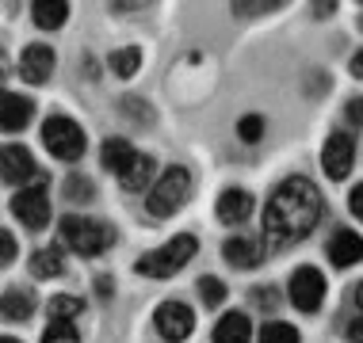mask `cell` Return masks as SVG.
Returning a JSON list of instances; mask_svg holds the SVG:
<instances>
[{
  "instance_id": "e575fe53",
  "label": "cell",
  "mask_w": 363,
  "mask_h": 343,
  "mask_svg": "<svg viewBox=\"0 0 363 343\" xmlns=\"http://www.w3.org/2000/svg\"><path fill=\"white\" fill-rule=\"evenodd\" d=\"M356 306H359V313H363V282L356 286Z\"/></svg>"
},
{
  "instance_id": "d6a6232c",
  "label": "cell",
  "mask_w": 363,
  "mask_h": 343,
  "mask_svg": "<svg viewBox=\"0 0 363 343\" xmlns=\"http://www.w3.org/2000/svg\"><path fill=\"white\" fill-rule=\"evenodd\" d=\"M348 122L352 126H363V100H352L348 103Z\"/></svg>"
},
{
  "instance_id": "8992f818",
  "label": "cell",
  "mask_w": 363,
  "mask_h": 343,
  "mask_svg": "<svg viewBox=\"0 0 363 343\" xmlns=\"http://www.w3.org/2000/svg\"><path fill=\"white\" fill-rule=\"evenodd\" d=\"M153 325H157V336L161 339L184 343L195 332V313H191V306H184V301H161L153 313Z\"/></svg>"
},
{
  "instance_id": "484cf974",
  "label": "cell",
  "mask_w": 363,
  "mask_h": 343,
  "mask_svg": "<svg viewBox=\"0 0 363 343\" xmlns=\"http://www.w3.org/2000/svg\"><path fill=\"white\" fill-rule=\"evenodd\" d=\"M92 194H96V187H92L88 175H69V180H65V199L69 202H88Z\"/></svg>"
},
{
  "instance_id": "44dd1931",
  "label": "cell",
  "mask_w": 363,
  "mask_h": 343,
  "mask_svg": "<svg viewBox=\"0 0 363 343\" xmlns=\"http://www.w3.org/2000/svg\"><path fill=\"white\" fill-rule=\"evenodd\" d=\"M62 271H65V263H62V252L57 248H38L31 256V274L35 279H57Z\"/></svg>"
},
{
  "instance_id": "f546056e",
  "label": "cell",
  "mask_w": 363,
  "mask_h": 343,
  "mask_svg": "<svg viewBox=\"0 0 363 343\" xmlns=\"http://www.w3.org/2000/svg\"><path fill=\"white\" fill-rule=\"evenodd\" d=\"M348 210L363 221V183H356V187H352V194H348Z\"/></svg>"
},
{
  "instance_id": "30bf717a",
  "label": "cell",
  "mask_w": 363,
  "mask_h": 343,
  "mask_svg": "<svg viewBox=\"0 0 363 343\" xmlns=\"http://www.w3.org/2000/svg\"><path fill=\"white\" fill-rule=\"evenodd\" d=\"M35 156L27 145H0V180L4 183H27L35 180Z\"/></svg>"
},
{
  "instance_id": "7c38bea8",
  "label": "cell",
  "mask_w": 363,
  "mask_h": 343,
  "mask_svg": "<svg viewBox=\"0 0 363 343\" xmlns=\"http://www.w3.org/2000/svg\"><path fill=\"white\" fill-rule=\"evenodd\" d=\"M50 69H54V50L43 42L27 46L23 57H19V76H23L27 84H46L50 81Z\"/></svg>"
},
{
  "instance_id": "5bb4252c",
  "label": "cell",
  "mask_w": 363,
  "mask_h": 343,
  "mask_svg": "<svg viewBox=\"0 0 363 343\" xmlns=\"http://www.w3.org/2000/svg\"><path fill=\"white\" fill-rule=\"evenodd\" d=\"M222 256L230 267H241V271H249V267H257V263L264 260V252H260V244L257 240H249V237H230L222 244Z\"/></svg>"
},
{
  "instance_id": "836d02e7",
  "label": "cell",
  "mask_w": 363,
  "mask_h": 343,
  "mask_svg": "<svg viewBox=\"0 0 363 343\" xmlns=\"http://www.w3.org/2000/svg\"><path fill=\"white\" fill-rule=\"evenodd\" d=\"M352 76H363V50L352 57Z\"/></svg>"
},
{
  "instance_id": "8fae6325",
  "label": "cell",
  "mask_w": 363,
  "mask_h": 343,
  "mask_svg": "<svg viewBox=\"0 0 363 343\" xmlns=\"http://www.w3.org/2000/svg\"><path fill=\"white\" fill-rule=\"evenodd\" d=\"M31 115H35L31 100H23V95L0 88V130H4V134H19L27 122H31Z\"/></svg>"
},
{
  "instance_id": "9a60e30c",
  "label": "cell",
  "mask_w": 363,
  "mask_h": 343,
  "mask_svg": "<svg viewBox=\"0 0 363 343\" xmlns=\"http://www.w3.org/2000/svg\"><path fill=\"white\" fill-rule=\"evenodd\" d=\"M249 214H252V194L249 191H238V187L222 191V199H218V221L238 225V221L249 218Z\"/></svg>"
},
{
  "instance_id": "277c9868",
  "label": "cell",
  "mask_w": 363,
  "mask_h": 343,
  "mask_svg": "<svg viewBox=\"0 0 363 343\" xmlns=\"http://www.w3.org/2000/svg\"><path fill=\"white\" fill-rule=\"evenodd\" d=\"M191 194V172L188 168H169L161 175V180L150 187V199H145V206H150L153 218H172L176 210H180L184 202H188Z\"/></svg>"
},
{
  "instance_id": "ba28073f",
  "label": "cell",
  "mask_w": 363,
  "mask_h": 343,
  "mask_svg": "<svg viewBox=\"0 0 363 343\" xmlns=\"http://www.w3.org/2000/svg\"><path fill=\"white\" fill-rule=\"evenodd\" d=\"M291 301H294V309H302V313L321 309V301H325V279H321L318 267H298L291 274Z\"/></svg>"
},
{
  "instance_id": "4fadbf2b",
  "label": "cell",
  "mask_w": 363,
  "mask_h": 343,
  "mask_svg": "<svg viewBox=\"0 0 363 343\" xmlns=\"http://www.w3.org/2000/svg\"><path fill=\"white\" fill-rule=\"evenodd\" d=\"M329 260L333 267H352V263L363 260V237L352 229H337L329 240Z\"/></svg>"
},
{
  "instance_id": "1f68e13d",
  "label": "cell",
  "mask_w": 363,
  "mask_h": 343,
  "mask_svg": "<svg viewBox=\"0 0 363 343\" xmlns=\"http://www.w3.org/2000/svg\"><path fill=\"white\" fill-rule=\"evenodd\" d=\"M252 298H257V306H268V309H276L279 293H276V290H257V293H252Z\"/></svg>"
},
{
  "instance_id": "7402d4cb",
  "label": "cell",
  "mask_w": 363,
  "mask_h": 343,
  "mask_svg": "<svg viewBox=\"0 0 363 343\" xmlns=\"http://www.w3.org/2000/svg\"><path fill=\"white\" fill-rule=\"evenodd\" d=\"M50 320H77L84 313V301L81 298H69V293H57V298H50Z\"/></svg>"
},
{
  "instance_id": "83f0119b",
  "label": "cell",
  "mask_w": 363,
  "mask_h": 343,
  "mask_svg": "<svg viewBox=\"0 0 363 343\" xmlns=\"http://www.w3.org/2000/svg\"><path fill=\"white\" fill-rule=\"evenodd\" d=\"M238 134L245 137V141H260L264 137V119L260 115H245V119L238 122Z\"/></svg>"
},
{
  "instance_id": "d590c367",
  "label": "cell",
  "mask_w": 363,
  "mask_h": 343,
  "mask_svg": "<svg viewBox=\"0 0 363 343\" xmlns=\"http://www.w3.org/2000/svg\"><path fill=\"white\" fill-rule=\"evenodd\" d=\"M4 65H8V57H4V50H0V73H8V69H4Z\"/></svg>"
},
{
  "instance_id": "7a4b0ae2",
  "label": "cell",
  "mask_w": 363,
  "mask_h": 343,
  "mask_svg": "<svg viewBox=\"0 0 363 343\" xmlns=\"http://www.w3.org/2000/svg\"><path fill=\"white\" fill-rule=\"evenodd\" d=\"M195 248H199V240H195L191 233H180V237H172L169 244H161L157 252L142 256L138 263H134V271L150 274V279H172V274H180V267L191 263Z\"/></svg>"
},
{
  "instance_id": "4316f807",
  "label": "cell",
  "mask_w": 363,
  "mask_h": 343,
  "mask_svg": "<svg viewBox=\"0 0 363 343\" xmlns=\"http://www.w3.org/2000/svg\"><path fill=\"white\" fill-rule=\"evenodd\" d=\"M199 298L207 301V306H222L225 301V282L214 279V274H203L199 279Z\"/></svg>"
},
{
  "instance_id": "5b68a950",
  "label": "cell",
  "mask_w": 363,
  "mask_h": 343,
  "mask_svg": "<svg viewBox=\"0 0 363 343\" xmlns=\"http://www.w3.org/2000/svg\"><path fill=\"white\" fill-rule=\"evenodd\" d=\"M43 145L57 161H81L84 156V130L69 115H50L43 122Z\"/></svg>"
},
{
  "instance_id": "f1b7e54d",
  "label": "cell",
  "mask_w": 363,
  "mask_h": 343,
  "mask_svg": "<svg viewBox=\"0 0 363 343\" xmlns=\"http://www.w3.org/2000/svg\"><path fill=\"white\" fill-rule=\"evenodd\" d=\"M16 237H12V233H8V229H0V267H8V263H12L16 260Z\"/></svg>"
},
{
  "instance_id": "9c48e42d",
  "label": "cell",
  "mask_w": 363,
  "mask_h": 343,
  "mask_svg": "<svg viewBox=\"0 0 363 343\" xmlns=\"http://www.w3.org/2000/svg\"><path fill=\"white\" fill-rule=\"evenodd\" d=\"M352 161H356V141H352V134H345V130L329 134L325 149H321V168H325L329 180H345L352 172Z\"/></svg>"
},
{
  "instance_id": "ffe728a7",
  "label": "cell",
  "mask_w": 363,
  "mask_h": 343,
  "mask_svg": "<svg viewBox=\"0 0 363 343\" xmlns=\"http://www.w3.org/2000/svg\"><path fill=\"white\" fill-rule=\"evenodd\" d=\"M150 175H153V156L138 153V156H134L130 168H126V172L119 175V183H123L126 191H145V187H150Z\"/></svg>"
},
{
  "instance_id": "6da1fadb",
  "label": "cell",
  "mask_w": 363,
  "mask_h": 343,
  "mask_svg": "<svg viewBox=\"0 0 363 343\" xmlns=\"http://www.w3.org/2000/svg\"><path fill=\"white\" fill-rule=\"evenodd\" d=\"M321 218V191L313 187L306 175H291L272 191L264 206V237L268 248H291L302 237H310L313 225Z\"/></svg>"
},
{
  "instance_id": "3957f363",
  "label": "cell",
  "mask_w": 363,
  "mask_h": 343,
  "mask_svg": "<svg viewBox=\"0 0 363 343\" xmlns=\"http://www.w3.org/2000/svg\"><path fill=\"white\" fill-rule=\"evenodd\" d=\"M62 240L69 244L77 256H100L115 244V229L100 218H62Z\"/></svg>"
},
{
  "instance_id": "52a82bcc",
  "label": "cell",
  "mask_w": 363,
  "mask_h": 343,
  "mask_svg": "<svg viewBox=\"0 0 363 343\" xmlns=\"http://www.w3.org/2000/svg\"><path fill=\"white\" fill-rule=\"evenodd\" d=\"M12 214L19 221L27 225L31 233H43L46 225H50V199H46V187L38 183V187H27L19 191L12 199Z\"/></svg>"
},
{
  "instance_id": "2e32d148",
  "label": "cell",
  "mask_w": 363,
  "mask_h": 343,
  "mask_svg": "<svg viewBox=\"0 0 363 343\" xmlns=\"http://www.w3.org/2000/svg\"><path fill=\"white\" fill-rule=\"evenodd\" d=\"M38 306V298H35V290H27V286H12L0 298V313H4L8 320H27L35 313Z\"/></svg>"
},
{
  "instance_id": "ac0fdd59",
  "label": "cell",
  "mask_w": 363,
  "mask_h": 343,
  "mask_svg": "<svg viewBox=\"0 0 363 343\" xmlns=\"http://www.w3.org/2000/svg\"><path fill=\"white\" fill-rule=\"evenodd\" d=\"M100 156H104V168H107V172L123 175V172L134 164V156H138V153H134V145L126 141V137H107Z\"/></svg>"
},
{
  "instance_id": "cb8c5ba5",
  "label": "cell",
  "mask_w": 363,
  "mask_h": 343,
  "mask_svg": "<svg viewBox=\"0 0 363 343\" xmlns=\"http://www.w3.org/2000/svg\"><path fill=\"white\" fill-rule=\"evenodd\" d=\"M138 65H142V50H138V46H126V50H115L111 54L115 76H134V73H138Z\"/></svg>"
},
{
  "instance_id": "4dcf8cb0",
  "label": "cell",
  "mask_w": 363,
  "mask_h": 343,
  "mask_svg": "<svg viewBox=\"0 0 363 343\" xmlns=\"http://www.w3.org/2000/svg\"><path fill=\"white\" fill-rule=\"evenodd\" d=\"M345 332H348V343H363V313H359L356 320H352Z\"/></svg>"
},
{
  "instance_id": "8d00e7d4",
  "label": "cell",
  "mask_w": 363,
  "mask_h": 343,
  "mask_svg": "<svg viewBox=\"0 0 363 343\" xmlns=\"http://www.w3.org/2000/svg\"><path fill=\"white\" fill-rule=\"evenodd\" d=\"M0 343H19L16 336H0Z\"/></svg>"
},
{
  "instance_id": "e0dca14e",
  "label": "cell",
  "mask_w": 363,
  "mask_h": 343,
  "mask_svg": "<svg viewBox=\"0 0 363 343\" xmlns=\"http://www.w3.org/2000/svg\"><path fill=\"white\" fill-rule=\"evenodd\" d=\"M249 336H252L249 313H225L214 328V343H249Z\"/></svg>"
},
{
  "instance_id": "603a6c76",
  "label": "cell",
  "mask_w": 363,
  "mask_h": 343,
  "mask_svg": "<svg viewBox=\"0 0 363 343\" xmlns=\"http://www.w3.org/2000/svg\"><path fill=\"white\" fill-rule=\"evenodd\" d=\"M260 343H302V339H298V328L287 325V320H268L260 328Z\"/></svg>"
},
{
  "instance_id": "d4e9b609",
  "label": "cell",
  "mask_w": 363,
  "mask_h": 343,
  "mask_svg": "<svg viewBox=\"0 0 363 343\" xmlns=\"http://www.w3.org/2000/svg\"><path fill=\"white\" fill-rule=\"evenodd\" d=\"M43 343H81V332L73 320H50L43 332Z\"/></svg>"
},
{
  "instance_id": "d6986e66",
  "label": "cell",
  "mask_w": 363,
  "mask_h": 343,
  "mask_svg": "<svg viewBox=\"0 0 363 343\" xmlns=\"http://www.w3.org/2000/svg\"><path fill=\"white\" fill-rule=\"evenodd\" d=\"M31 19L38 27H43V31H57V27L65 23V19H69V4H62V0H35L31 4Z\"/></svg>"
}]
</instances>
